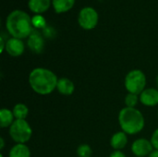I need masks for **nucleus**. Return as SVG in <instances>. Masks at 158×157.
<instances>
[{
    "instance_id": "9d476101",
    "label": "nucleus",
    "mask_w": 158,
    "mask_h": 157,
    "mask_svg": "<svg viewBox=\"0 0 158 157\" xmlns=\"http://www.w3.org/2000/svg\"><path fill=\"white\" fill-rule=\"evenodd\" d=\"M140 103L146 107H155L158 105V89L146 88L140 95Z\"/></svg>"
},
{
    "instance_id": "9b49d317",
    "label": "nucleus",
    "mask_w": 158,
    "mask_h": 157,
    "mask_svg": "<svg viewBox=\"0 0 158 157\" xmlns=\"http://www.w3.org/2000/svg\"><path fill=\"white\" fill-rule=\"evenodd\" d=\"M109 143L114 151H122L128 144V135L122 130L117 131L111 136Z\"/></svg>"
},
{
    "instance_id": "f8f14e48",
    "label": "nucleus",
    "mask_w": 158,
    "mask_h": 157,
    "mask_svg": "<svg viewBox=\"0 0 158 157\" xmlns=\"http://www.w3.org/2000/svg\"><path fill=\"white\" fill-rule=\"evenodd\" d=\"M56 91L64 96H69L75 92V84L69 78H59L56 85Z\"/></svg>"
},
{
    "instance_id": "ddd939ff",
    "label": "nucleus",
    "mask_w": 158,
    "mask_h": 157,
    "mask_svg": "<svg viewBox=\"0 0 158 157\" xmlns=\"http://www.w3.org/2000/svg\"><path fill=\"white\" fill-rule=\"evenodd\" d=\"M52 5V0H29L28 7L35 15L46 12Z\"/></svg>"
},
{
    "instance_id": "a211bd4d",
    "label": "nucleus",
    "mask_w": 158,
    "mask_h": 157,
    "mask_svg": "<svg viewBox=\"0 0 158 157\" xmlns=\"http://www.w3.org/2000/svg\"><path fill=\"white\" fill-rule=\"evenodd\" d=\"M139 103H140V96L138 94L128 93L127 95L124 98V104H125L126 107L135 108L138 105Z\"/></svg>"
},
{
    "instance_id": "393cba45",
    "label": "nucleus",
    "mask_w": 158,
    "mask_h": 157,
    "mask_svg": "<svg viewBox=\"0 0 158 157\" xmlns=\"http://www.w3.org/2000/svg\"><path fill=\"white\" fill-rule=\"evenodd\" d=\"M5 147V140L4 138H0V150L2 151Z\"/></svg>"
},
{
    "instance_id": "7c9ffc66",
    "label": "nucleus",
    "mask_w": 158,
    "mask_h": 157,
    "mask_svg": "<svg viewBox=\"0 0 158 157\" xmlns=\"http://www.w3.org/2000/svg\"><path fill=\"white\" fill-rule=\"evenodd\" d=\"M134 157H135V156H134Z\"/></svg>"
},
{
    "instance_id": "2eb2a0df",
    "label": "nucleus",
    "mask_w": 158,
    "mask_h": 157,
    "mask_svg": "<svg viewBox=\"0 0 158 157\" xmlns=\"http://www.w3.org/2000/svg\"><path fill=\"white\" fill-rule=\"evenodd\" d=\"M76 0H52V6L56 13L63 14L69 11L75 5Z\"/></svg>"
},
{
    "instance_id": "423d86ee",
    "label": "nucleus",
    "mask_w": 158,
    "mask_h": 157,
    "mask_svg": "<svg viewBox=\"0 0 158 157\" xmlns=\"http://www.w3.org/2000/svg\"><path fill=\"white\" fill-rule=\"evenodd\" d=\"M99 21V15L95 8L92 6L82 7L78 15V23L85 31L94 30Z\"/></svg>"
},
{
    "instance_id": "f03ea898",
    "label": "nucleus",
    "mask_w": 158,
    "mask_h": 157,
    "mask_svg": "<svg viewBox=\"0 0 158 157\" xmlns=\"http://www.w3.org/2000/svg\"><path fill=\"white\" fill-rule=\"evenodd\" d=\"M6 29L11 37L21 40L28 38L34 30L31 17L20 9H15L7 15L6 19Z\"/></svg>"
},
{
    "instance_id": "f3484780",
    "label": "nucleus",
    "mask_w": 158,
    "mask_h": 157,
    "mask_svg": "<svg viewBox=\"0 0 158 157\" xmlns=\"http://www.w3.org/2000/svg\"><path fill=\"white\" fill-rule=\"evenodd\" d=\"M11 110L13 112L15 119H27L29 113H30L29 107L23 103L16 104Z\"/></svg>"
},
{
    "instance_id": "0eeeda50",
    "label": "nucleus",
    "mask_w": 158,
    "mask_h": 157,
    "mask_svg": "<svg viewBox=\"0 0 158 157\" xmlns=\"http://www.w3.org/2000/svg\"><path fill=\"white\" fill-rule=\"evenodd\" d=\"M154 150L151 141L146 138L136 139L131 146V151L135 157H148Z\"/></svg>"
},
{
    "instance_id": "20e7f679",
    "label": "nucleus",
    "mask_w": 158,
    "mask_h": 157,
    "mask_svg": "<svg viewBox=\"0 0 158 157\" xmlns=\"http://www.w3.org/2000/svg\"><path fill=\"white\" fill-rule=\"evenodd\" d=\"M147 78L141 69L134 68L130 70L125 76L124 86L128 93L140 95L147 87Z\"/></svg>"
},
{
    "instance_id": "dca6fc26",
    "label": "nucleus",
    "mask_w": 158,
    "mask_h": 157,
    "mask_svg": "<svg viewBox=\"0 0 158 157\" xmlns=\"http://www.w3.org/2000/svg\"><path fill=\"white\" fill-rule=\"evenodd\" d=\"M15 120L12 110L8 108H2L0 110V127L2 129H9Z\"/></svg>"
},
{
    "instance_id": "4468645a",
    "label": "nucleus",
    "mask_w": 158,
    "mask_h": 157,
    "mask_svg": "<svg viewBox=\"0 0 158 157\" xmlns=\"http://www.w3.org/2000/svg\"><path fill=\"white\" fill-rule=\"evenodd\" d=\"M8 157H31V153L27 144L15 143L8 152Z\"/></svg>"
},
{
    "instance_id": "f257e3e1",
    "label": "nucleus",
    "mask_w": 158,
    "mask_h": 157,
    "mask_svg": "<svg viewBox=\"0 0 158 157\" xmlns=\"http://www.w3.org/2000/svg\"><path fill=\"white\" fill-rule=\"evenodd\" d=\"M58 79L56 74L51 69L38 67L30 72L28 82L35 93L39 95H49L56 91Z\"/></svg>"
},
{
    "instance_id": "7ed1b4c3",
    "label": "nucleus",
    "mask_w": 158,
    "mask_h": 157,
    "mask_svg": "<svg viewBox=\"0 0 158 157\" xmlns=\"http://www.w3.org/2000/svg\"><path fill=\"white\" fill-rule=\"evenodd\" d=\"M118 120L121 130L127 135H136L145 127L144 116L136 107H123L118 112Z\"/></svg>"
},
{
    "instance_id": "c756f323",
    "label": "nucleus",
    "mask_w": 158,
    "mask_h": 157,
    "mask_svg": "<svg viewBox=\"0 0 158 157\" xmlns=\"http://www.w3.org/2000/svg\"><path fill=\"white\" fill-rule=\"evenodd\" d=\"M157 89H158V88H157Z\"/></svg>"
},
{
    "instance_id": "bb28decb",
    "label": "nucleus",
    "mask_w": 158,
    "mask_h": 157,
    "mask_svg": "<svg viewBox=\"0 0 158 157\" xmlns=\"http://www.w3.org/2000/svg\"><path fill=\"white\" fill-rule=\"evenodd\" d=\"M156 85H157V88H158V75L156 76Z\"/></svg>"
},
{
    "instance_id": "6ab92c4d",
    "label": "nucleus",
    "mask_w": 158,
    "mask_h": 157,
    "mask_svg": "<svg viewBox=\"0 0 158 157\" xmlns=\"http://www.w3.org/2000/svg\"><path fill=\"white\" fill-rule=\"evenodd\" d=\"M76 154L78 157H92L93 156V149L87 143L80 144L76 150Z\"/></svg>"
},
{
    "instance_id": "a878e982",
    "label": "nucleus",
    "mask_w": 158,
    "mask_h": 157,
    "mask_svg": "<svg viewBox=\"0 0 158 157\" xmlns=\"http://www.w3.org/2000/svg\"><path fill=\"white\" fill-rule=\"evenodd\" d=\"M148 157H158V150H154Z\"/></svg>"
},
{
    "instance_id": "39448f33",
    "label": "nucleus",
    "mask_w": 158,
    "mask_h": 157,
    "mask_svg": "<svg viewBox=\"0 0 158 157\" xmlns=\"http://www.w3.org/2000/svg\"><path fill=\"white\" fill-rule=\"evenodd\" d=\"M8 134L15 143L27 144L32 137V129L27 119H16L8 129Z\"/></svg>"
},
{
    "instance_id": "412c9836",
    "label": "nucleus",
    "mask_w": 158,
    "mask_h": 157,
    "mask_svg": "<svg viewBox=\"0 0 158 157\" xmlns=\"http://www.w3.org/2000/svg\"><path fill=\"white\" fill-rule=\"evenodd\" d=\"M42 33L44 35V38H48V39H51V38H54L56 36V31L54 28H52L51 26H46L44 30H42Z\"/></svg>"
},
{
    "instance_id": "5701e85b",
    "label": "nucleus",
    "mask_w": 158,
    "mask_h": 157,
    "mask_svg": "<svg viewBox=\"0 0 158 157\" xmlns=\"http://www.w3.org/2000/svg\"><path fill=\"white\" fill-rule=\"evenodd\" d=\"M109 157H127V155L122 152V151H113Z\"/></svg>"
},
{
    "instance_id": "6e6552de",
    "label": "nucleus",
    "mask_w": 158,
    "mask_h": 157,
    "mask_svg": "<svg viewBox=\"0 0 158 157\" xmlns=\"http://www.w3.org/2000/svg\"><path fill=\"white\" fill-rule=\"evenodd\" d=\"M44 37L43 33L37 30H33L27 38V46L34 54H41L44 49Z\"/></svg>"
},
{
    "instance_id": "aec40b11",
    "label": "nucleus",
    "mask_w": 158,
    "mask_h": 157,
    "mask_svg": "<svg viewBox=\"0 0 158 157\" xmlns=\"http://www.w3.org/2000/svg\"><path fill=\"white\" fill-rule=\"evenodd\" d=\"M31 22H32L33 28L37 30H44L47 26L45 19L42 15H34L31 18Z\"/></svg>"
},
{
    "instance_id": "c85d7f7f",
    "label": "nucleus",
    "mask_w": 158,
    "mask_h": 157,
    "mask_svg": "<svg viewBox=\"0 0 158 157\" xmlns=\"http://www.w3.org/2000/svg\"><path fill=\"white\" fill-rule=\"evenodd\" d=\"M157 117H158V110H157Z\"/></svg>"
},
{
    "instance_id": "1a4fd4ad",
    "label": "nucleus",
    "mask_w": 158,
    "mask_h": 157,
    "mask_svg": "<svg viewBox=\"0 0 158 157\" xmlns=\"http://www.w3.org/2000/svg\"><path fill=\"white\" fill-rule=\"evenodd\" d=\"M5 51L10 56H13V57L20 56L25 51V43L21 39L10 37L9 39L6 40Z\"/></svg>"
},
{
    "instance_id": "cd10ccee",
    "label": "nucleus",
    "mask_w": 158,
    "mask_h": 157,
    "mask_svg": "<svg viewBox=\"0 0 158 157\" xmlns=\"http://www.w3.org/2000/svg\"><path fill=\"white\" fill-rule=\"evenodd\" d=\"M0 157H4V155H3V154H2V153H1V154H0Z\"/></svg>"
},
{
    "instance_id": "4be33fe9",
    "label": "nucleus",
    "mask_w": 158,
    "mask_h": 157,
    "mask_svg": "<svg viewBox=\"0 0 158 157\" xmlns=\"http://www.w3.org/2000/svg\"><path fill=\"white\" fill-rule=\"evenodd\" d=\"M150 141H151V143H152V144L154 146V149L155 150H158V128L154 130V132L152 133Z\"/></svg>"
},
{
    "instance_id": "b1692460",
    "label": "nucleus",
    "mask_w": 158,
    "mask_h": 157,
    "mask_svg": "<svg viewBox=\"0 0 158 157\" xmlns=\"http://www.w3.org/2000/svg\"><path fill=\"white\" fill-rule=\"evenodd\" d=\"M0 43H1V45H0V52L3 53L6 50V41L4 40L3 36L0 37Z\"/></svg>"
}]
</instances>
